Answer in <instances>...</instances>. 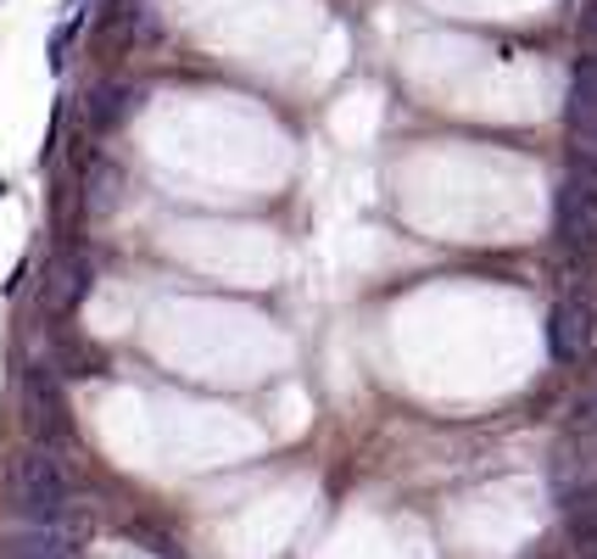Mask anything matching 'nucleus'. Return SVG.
I'll list each match as a JSON object with an SVG mask.
<instances>
[{
  "label": "nucleus",
  "mask_w": 597,
  "mask_h": 559,
  "mask_svg": "<svg viewBox=\"0 0 597 559\" xmlns=\"http://www.w3.org/2000/svg\"><path fill=\"white\" fill-rule=\"evenodd\" d=\"M17 408H23V431L39 442V448H57L73 437V414H68V397L57 386L51 369L28 364L23 381H17Z\"/></svg>",
  "instance_id": "f03ea898"
},
{
  "label": "nucleus",
  "mask_w": 597,
  "mask_h": 559,
  "mask_svg": "<svg viewBox=\"0 0 597 559\" xmlns=\"http://www.w3.org/2000/svg\"><path fill=\"white\" fill-rule=\"evenodd\" d=\"M597 129V57H581L570 73V134Z\"/></svg>",
  "instance_id": "1a4fd4ad"
},
{
  "label": "nucleus",
  "mask_w": 597,
  "mask_h": 559,
  "mask_svg": "<svg viewBox=\"0 0 597 559\" xmlns=\"http://www.w3.org/2000/svg\"><path fill=\"white\" fill-rule=\"evenodd\" d=\"M7 509L23 526H68V476L57 459L17 453L7 464Z\"/></svg>",
  "instance_id": "f257e3e1"
},
{
  "label": "nucleus",
  "mask_w": 597,
  "mask_h": 559,
  "mask_svg": "<svg viewBox=\"0 0 597 559\" xmlns=\"http://www.w3.org/2000/svg\"><path fill=\"white\" fill-rule=\"evenodd\" d=\"M89 292V258L84 252H68L45 269V286H39V308L45 313H73Z\"/></svg>",
  "instance_id": "423d86ee"
},
{
  "label": "nucleus",
  "mask_w": 597,
  "mask_h": 559,
  "mask_svg": "<svg viewBox=\"0 0 597 559\" xmlns=\"http://www.w3.org/2000/svg\"><path fill=\"white\" fill-rule=\"evenodd\" d=\"M547 353L559 364H581L597 353V302L592 297H559L547 313Z\"/></svg>",
  "instance_id": "20e7f679"
},
{
  "label": "nucleus",
  "mask_w": 597,
  "mask_h": 559,
  "mask_svg": "<svg viewBox=\"0 0 597 559\" xmlns=\"http://www.w3.org/2000/svg\"><path fill=\"white\" fill-rule=\"evenodd\" d=\"M586 34L597 39V0H592V7H586Z\"/></svg>",
  "instance_id": "ddd939ff"
},
{
  "label": "nucleus",
  "mask_w": 597,
  "mask_h": 559,
  "mask_svg": "<svg viewBox=\"0 0 597 559\" xmlns=\"http://www.w3.org/2000/svg\"><path fill=\"white\" fill-rule=\"evenodd\" d=\"M592 481H597V403H586L570 419V431H564V442L553 453V492L559 498H575Z\"/></svg>",
  "instance_id": "7ed1b4c3"
},
{
  "label": "nucleus",
  "mask_w": 597,
  "mask_h": 559,
  "mask_svg": "<svg viewBox=\"0 0 597 559\" xmlns=\"http://www.w3.org/2000/svg\"><path fill=\"white\" fill-rule=\"evenodd\" d=\"M0 559H79V537L68 526H28L0 543Z\"/></svg>",
  "instance_id": "0eeeda50"
},
{
  "label": "nucleus",
  "mask_w": 597,
  "mask_h": 559,
  "mask_svg": "<svg viewBox=\"0 0 597 559\" xmlns=\"http://www.w3.org/2000/svg\"><path fill=\"white\" fill-rule=\"evenodd\" d=\"M564 532H570L575 548L597 554V481L581 487L575 498H564Z\"/></svg>",
  "instance_id": "9d476101"
},
{
  "label": "nucleus",
  "mask_w": 597,
  "mask_h": 559,
  "mask_svg": "<svg viewBox=\"0 0 597 559\" xmlns=\"http://www.w3.org/2000/svg\"><path fill=\"white\" fill-rule=\"evenodd\" d=\"M84 191H89V197H84L89 213H107V207L118 202V168H112L107 157H95V163H89V179H84Z\"/></svg>",
  "instance_id": "9b49d317"
},
{
  "label": "nucleus",
  "mask_w": 597,
  "mask_h": 559,
  "mask_svg": "<svg viewBox=\"0 0 597 559\" xmlns=\"http://www.w3.org/2000/svg\"><path fill=\"white\" fill-rule=\"evenodd\" d=\"M73 28H79V23L51 28V73H62V68H68V39H73Z\"/></svg>",
  "instance_id": "f8f14e48"
},
{
  "label": "nucleus",
  "mask_w": 597,
  "mask_h": 559,
  "mask_svg": "<svg viewBox=\"0 0 597 559\" xmlns=\"http://www.w3.org/2000/svg\"><path fill=\"white\" fill-rule=\"evenodd\" d=\"M140 102V84H123V79H102L89 90V129H118Z\"/></svg>",
  "instance_id": "6e6552de"
},
{
  "label": "nucleus",
  "mask_w": 597,
  "mask_h": 559,
  "mask_svg": "<svg viewBox=\"0 0 597 559\" xmlns=\"http://www.w3.org/2000/svg\"><path fill=\"white\" fill-rule=\"evenodd\" d=\"M553 213H559V236H564V247H575L581 258H592V252H597V174L575 168V174L559 185Z\"/></svg>",
  "instance_id": "39448f33"
},
{
  "label": "nucleus",
  "mask_w": 597,
  "mask_h": 559,
  "mask_svg": "<svg viewBox=\"0 0 597 559\" xmlns=\"http://www.w3.org/2000/svg\"><path fill=\"white\" fill-rule=\"evenodd\" d=\"M525 559H553V554H536V548H530V554H525Z\"/></svg>",
  "instance_id": "4468645a"
}]
</instances>
